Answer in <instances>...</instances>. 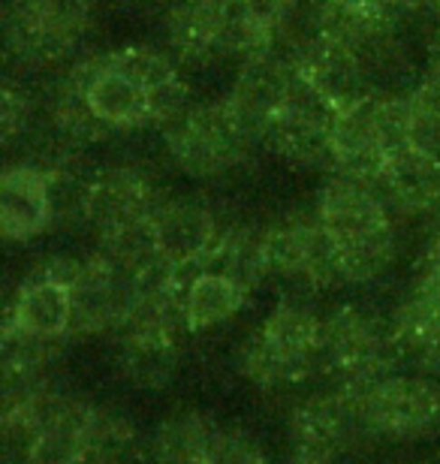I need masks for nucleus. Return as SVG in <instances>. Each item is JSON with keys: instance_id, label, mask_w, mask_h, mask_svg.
Here are the masks:
<instances>
[{"instance_id": "19", "label": "nucleus", "mask_w": 440, "mask_h": 464, "mask_svg": "<svg viewBox=\"0 0 440 464\" xmlns=\"http://www.w3.org/2000/svg\"><path fill=\"white\" fill-rule=\"evenodd\" d=\"M371 100H365V103L353 109H344L338 121H335V172L371 181L380 188V175L383 166H386V148H383L377 130H374Z\"/></svg>"}, {"instance_id": "23", "label": "nucleus", "mask_w": 440, "mask_h": 464, "mask_svg": "<svg viewBox=\"0 0 440 464\" xmlns=\"http://www.w3.org/2000/svg\"><path fill=\"white\" fill-rule=\"evenodd\" d=\"M218 425L202 413H178L166 420L152 438L154 464H205Z\"/></svg>"}, {"instance_id": "34", "label": "nucleus", "mask_w": 440, "mask_h": 464, "mask_svg": "<svg viewBox=\"0 0 440 464\" xmlns=\"http://www.w3.org/2000/svg\"><path fill=\"white\" fill-rule=\"evenodd\" d=\"M287 464H338V461H329V459H311V456H298V452H296V456L289 459Z\"/></svg>"}, {"instance_id": "15", "label": "nucleus", "mask_w": 440, "mask_h": 464, "mask_svg": "<svg viewBox=\"0 0 440 464\" xmlns=\"http://www.w3.org/2000/svg\"><path fill=\"white\" fill-rule=\"evenodd\" d=\"M85 97L93 118L109 130H139L152 124V100L133 79L112 67L109 54L82 63Z\"/></svg>"}, {"instance_id": "3", "label": "nucleus", "mask_w": 440, "mask_h": 464, "mask_svg": "<svg viewBox=\"0 0 440 464\" xmlns=\"http://www.w3.org/2000/svg\"><path fill=\"white\" fill-rule=\"evenodd\" d=\"M163 130L170 157L191 179H214L236 169L254 145V136L241 124L230 100L193 103Z\"/></svg>"}, {"instance_id": "33", "label": "nucleus", "mask_w": 440, "mask_h": 464, "mask_svg": "<svg viewBox=\"0 0 440 464\" xmlns=\"http://www.w3.org/2000/svg\"><path fill=\"white\" fill-rule=\"evenodd\" d=\"M440 263V224L435 229V238H432V247H428V266H437Z\"/></svg>"}, {"instance_id": "31", "label": "nucleus", "mask_w": 440, "mask_h": 464, "mask_svg": "<svg viewBox=\"0 0 440 464\" xmlns=\"http://www.w3.org/2000/svg\"><path fill=\"white\" fill-rule=\"evenodd\" d=\"M419 286H425L428 293L437 295V299H440V263H437V266H428V272H425L423 284H419Z\"/></svg>"}, {"instance_id": "16", "label": "nucleus", "mask_w": 440, "mask_h": 464, "mask_svg": "<svg viewBox=\"0 0 440 464\" xmlns=\"http://www.w3.org/2000/svg\"><path fill=\"white\" fill-rule=\"evenodd\" d=\"M121 332L118 365L139 389H161L172 380L178 365L175 326L154 320H130Z\"/></svg>"}, {"instance_id": "20", "label": "nucleus", "mask_w": 440, "mask_h": 464, "mask_svg": "<svg viewBox=\"0 0 440 464\" xmlns=\"http://www.w3.org/2000/svg\"><path fill=\"white\" fill-rule=\"evenodd\" d=\"M200 272L232 277L245 290H254L271 275L266 259V232L259 227H223L218 245L202 259Z\"/></svg>"}, {"instance_id": "32", "label": "nucleus", "mask_w": 440, "mask_h": 464, "mask_svg": "<svg viewBox=\"0 0 440 464\" xmlns=\"http://www.w3.org/2000/svg\"><path fill=\"white\" fill-rule=\"evenodd\" d=\"M428 70H440V27L428 43Z\"/></svg>"}, {"instance_id": "30", "label": "nucleus", "mask_w": 440, "mask_h": 464, "mask_svg": "<svg viewBox=\"0 0 440 464\" xmlns=\"http://www.w3.org/2000/svg\"><path fill=\"white\" fill-rule=\"evenodd\" d=\"M241 6L248 9V15L269 27L271 34H280L284 24L293 15V0H239Z\"/></svg>"}, {"instance_id": "7", "label": "nucleus", "mask_w": 440, "mask_h": 464, "mask_svg": "<svg viewBox=\"0 0 440 464\" xmlns=\"http://www.w3.org/2000/svg\"><path fill=\"white\" fill-rule=\"evenodd\" d=\"M374 434L365 411V392L335 389V392L308 398L289 420V440L298 456L341 461L359 450Z\"/></svg>"}, {"instance_id": "18", "label": "nucleus", "mask_w": 440, "mask_h": 464, "mask_svg": "<svg viewBox=\"0 0 440 464\" xmlns=\"http://www.w3.org/2000/svg\"><path fill=\"white\" fill-rule=\"evenodd\" d=\"M6 323L36 338L64 341L73 329V290L49 277L34 275L18 286L6 308Z\"/></svg>"}, {"instance_id": "21", "label": "nucleus", "mask_w": 440, "mask_h": 464, "mask_svg": "<svg viewBox=\"0 0 440 464\" xmlns=\"http://www.w3.org/2000/svg\"><path fill=\"white\" fill-rule=\"evenodd\" d=\"M398 350L428 371H440V299L419 286L392 320Z\"/></svg>"}, {"instance_id": "8", "label": "nucleus", "mask_w": 440, "mask_h": 464, "mask_svg": "<svg viewBox=\"0 0 440 464\" xmlns=\"http://www.w3.org/2000/svg\"><path fill=\"white\" fill-rule=\"evenodd\" d=\"M161 199L145 172L133 166H106L85 184V215L100 241L152 227Z\"/></svg>"}, {"instance_id": "14", "label": "nucleus", "mask_w": 440, "mask_h": 464, "mask_svg": "<svg viewBox=\"0 0 440 464\" xmlns=\"http://www.w3.org/2000/svg\"><path fill=\"white\" fill-rule=\"evenodd\" d=\"M289 85H293V58H284L278 52L257 54L250 61H241L232 94L227 97L248 133L259 142L263 127L275 118L287 103Z\"/></svg>"}, {"instance_id": "24", "label": "nucleus", "mask_w": 440, "mask_h": 464, "mask_svg": "<svg viewBox=\"0 0 440 464\" xmlns=\"http://www.w3.org/2000/svg\"><path fill=\"white\" fill-rule=\"evenodd\" d=\"M139 450V431L127 416L106 407L93 411L82 464H130L136 461Z\"/></svg>"}, {"instance_id": "22", "label": "nucleus", "mask_w": 440, "mask_h": 464, "mask_svg": "<svg viewBox=\"0 0 440 464\" xmlns=\"http://www.w3.org/2000/svg\"><path fill=\"white\" fill-rule=\"evenodd\" d=\"M250 290L218 272H196L184 293V329L209 332L248 304Z\"/></svg>"}, {"instance_id": "1", "label": "nucleus", "mask_w": 440, "mask_h": 464, "mask_svg": "<svg viewBox=\"0 0 440 464\" xmlns=\"http://www.w3.org/2000/svg\"><path fill=\"white\" fill-rule=\"evenodd\" d=\"M392 206L377 184L332 172L317 197V218L329 232L341 284H368L396 259Z\"/></svg>"}, {"instance_id": "9", "label": "nucleus", "mask_w": 440, "mask_h": 464, "mask_svg": "<svg viewBox=\"0 0 440 464\" xmlns=\"http://www.w3.org/2000/svg\"><path fill=\"white\" fill-rule=\"evenodd\" d=\"M289 58H293V67L308 82H314L341 112L365 103L380 91L374 85L362 54L347 40H341L338 34L326 31V27H314L296 45Z\"/></svg>"}, {"instance_id": "17", "label": "nucleus", "mask_w": 440, "mask_h": 464, "mask_svg": "<svg viewBox=\"0 0 440 464\" xmlns=\"http://www.w3.org/2000/svg\"><path fill=\"white\" fill-rule=\"evenodd\" d=\"M380 190L401 215H432L440 206V157L416 145L398 148L386 157Z\"/></svg>"}, {"instance_id": "12", "label": "nucleus", "mask_w": 440, "mask_h": 464, "mask_svg": "<svg viewBox=\"0 0 440 464\" xmlns=\"http://www.w3.org/2000/svg\"><path fill=\"white\" fill-rule=\"evenodd\" d=\"M220 232L223 227L218 215L205 202L191 197L161 202L152 218L157 254L184 272H200L202 259L218 245Z\"/></svg>"}, {"instance_id": "4", "label": "nucleus", "mask_w": 440, "mask_h": 464, "mask_svg": "<svg viewBox=\"0 0 440 464\" xmlns=\"http://www.w3.org/2000/svg\"><path fill=\"white\" fill-rule=\"evenodd\" d=\"M398 356L401 350L392 326L386 329L371 314L344 304L323 317L320 371L338 380L341 389H356V392L374 389L389 377Z\"/></svg>"}, {"instance_id": "29", "label": "nucleus", "mask_w": 440, "mask_h": 464, "mask_svg": "<svg viewBox=\"0 0 440 464\" xmlns=\"http://www.w3.org/2000/svg\"><path fill=\"white\" fill-rule=\"evenodd\" d=\"M410 103L414 112L423 118H432L440 124V70H425L419 82L410 91Z\"/></svg>"}, {"instance_id": "10", "label": "nucleus", "mask_w": 440, "mask_h": 464, "mask_svg": "<svg viewBox=\"0 0 440 464\" xmlns=\"http://www.w3.org/2000/svg\"><path fill=\"white\" fill-rule=\"evenodd\" d=\"M365 411L374 434L423 440L440 431V383L428 377H386L365 389Z\"/></svg>"}, {"instance_id": "6", "label": "nucleus", "mask_w": 440, "mask_h": 464, "mask_svg": "<svg viewBox=\"0 0 440 464\" xmlns=\"http://www.w3.org/2000/svg\"><path fill=\"white\" fill-rule=\"evenodd\" d=\"M91 15V0H6V52L36 70L61 63L88 34Z\"/></svg>"}, {"instance_id": "11", "label": "nucleus", "mask_w": 440, "mask_h": 464, "mask_svg": "<svg viewBox=\"0 0 440 464\" xmlns=\"http://www.w3.org/2000/svg\"><path fill=\"white\" fill-rule=\"evenodd\" d=\"M263 232H266V259L271 275L296 277V281H305L314 290L341 284L335 245L317 215L284 218L278 224L263 227Z\"/></svg>"}, {"instance_id": "25", "label": "nucleus", "mask_w": 440, "mask_h": 464, "mask_svg": "<svg viewBox=\"0 0 440 464\" xmlns=\"http://www.w3.org/2000/svg\"><path fill=\"white\" fill-rule=\"evenodd\" d=\"M112 67L124 72L127 79H133L139 88L148 91V100H152L157 91L175 85L178 79V67L175 61L166 52L154 49V45H127V49H118L109 54Z\"/></svg>"}, {"instance_id": "13", "label": "nucleus", "mask_w": 440, "mask_h": 464, "mask_svg": "<svg viewBox=\"0 0 440 464\" xmlns=\"http://www.w3.org/2000/svg\"><path fill=\"white\" fill-rule=\"evenodd\" d=\"M54 224V172L15 163L0 179V229L9 241H31Z\"/></svg>"}, {"instance_id": "28", "label": "nucleus", "mask_w": 440, "mask_h": 464, "mask_svg": "<svg viewBox=\"0 0 440 464\" xmlns=\"http://www.w3.org/2000/svg\"><path fill=\"white\" fill-rule=\"evenodd\" d=\"M205 464H269L266 452L239 429H218Z\"/></svg>"}, {"instance_id": "26", "label": "nucleus", "mask_w": 440, "mask_h": 464, "mask_svg": "<svg viewBox=\"0 0 440 464\" xmlns=\"http://www.w3.org/2000/svg\"><path fill=\"white\" fill-rule=\"evenodd\" d=\"M0 431H4V447H0L4 464H40L43 425L31 407H9V411H4Z\"/></svg>"}, {"instance_id": "5", "label": "nucleus", "mask_w": 440, "mask_h": 464, "mask_svg": "<svg viewBox=\"0 0 440 464\" xmlns=\"http://www.w3.org/2000/svg\"><path fill=\"white\" fill-rule=\"evenodd\" d=\"M338 115L341 109L293 67V85H289L287 103L263 127L259 145H266L280 160L302 166V169L335 172L332 133Z\"/></svg>"}, {"instance_id": "2", "label": "nucleus", "mask_w": 440, "mask_h": 464, "mask_svg": "<svg viewBox=\"0 0 440 464\" xmlns=\"http://www.w3.org/2000/svg\"><path fill=\"white\" fill-rule=\"evenodd\" d=\"M323 317L302 302H280L239 350V368L263 389L296 386L320 371Z\"/></svg>"}, {"instance_id": "27", "label": "nucleus", "mask_w": 440, "mask_h": 464, "mask_svg": "<svg viewBox=\"0 0 440 464\" xmlns=\"http://www.w3.org/2000/svg\"><path fill=\"white\" fill-rule=\"evenodd\" d=\"M31 112H34L31 94L18 82L6 79L4 94H0V130H4L0 139H4L6 148H13L24 136L27 124H31Z\"/></svg>"}]
</instances>
